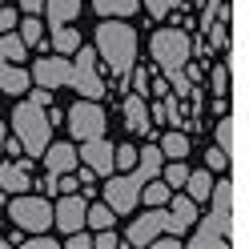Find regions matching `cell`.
Segmentation results:
<instances>
[{
  "label": "cell",
  "instance_id": "obj_26",
  "mask_svg": "<svg viewBox=\"0 0 249 249\" xmlns=\"http://www.w3.org/2000/svg\"><path fill=\"white\" fill-rule=\"evenodd\" d=\"M24 53H28V44L17 36V33H0V60H24Z\"/></svg>",
  "mask_w": 249,
  "mask_h": 249
},
{
  "label": "cell",
  "instance_id": "obj_33",
  "mask_svg": "<svg viewBox=\"0 0 249 249\" xmlns=\"http://www.w3.org/2000/svg\"><path fill=\"white\" fill-rule=\"evenodd\" d=\"M36 189H40V197H60V177L56 173H49V169H44V177L40 181H33Z\"/></svg>",
  "mask_w": 249,
  "mask_h": 249
},
{
  "label": "cell",
  "instance_id": "obj_22",
  "mask_svg": "<svg viewBox=\"0 0 249 249\" xmlns=\"http://www.w3.org/2000/svg\"><path fill=\"white\" fill-rule=\"evenodd\" d=\"M157 149L165 153V161H169V157H189V133H185V129L165 133L161 141H157Z\"/></svg>",
  "mask_w": 249,
  "mask_h": 249
},
{
  "label": "cell",
  "instance_id": "obj_19",
  "mask_svg": "<svg viewBox=\"0 0 249 249\" xmlns=\"http://www.w3.org/2000/svg\"><path fill=\"white\" fill-rule=\"evenodd\" d=\"M169 213H173L177 221H181V229L189 233V229H193V221L201 217V205H197L189 193H177V197H169Z\"/></svg>",
  "mask_w": 249,
  "mask_h": 249
},
{
  "label": "cell",
  "instance_id": "obj_21",
  "mask_svg": "<svg viewBox=\"0 0 249 249\" xmlns=\"http://www.w3.org/2000/svg\"><path fill=\"white\" fill-rule=\"evenodd\" d=\"M137 8H141V0H92V12L97 17H124L129 20Z\"/></svg>",
  "mask_w": 249,
  "mask_h": 249
},
{
  "label": "cell",
  "instance_id": "obj_6",
  "mask_svg": "<svg viewBox=\"0 0 249 249\" xmlns=\"http://www.w3.org/2000/svg\"><path fill=\"white\" fill-rule=\"evenodd\" d=\"M157 233H173V237H185V229H181V221L173 213H169V205H149L141 217H133L129 221V229H124V241L129 245H149Z\"/></svg>",
  "mask_w": 249,
  "mask_h": 249
},
{
  "label": "cell",
  "instance_id": "obj_13",
  "mask_svg": "<svg viewBox=\"0 0 249 249\" xmlns=\"http://www.w3.org/2000/svg\"><path fill=\"white\" fill-rule=\"evenodd\" d=\"M197 233L189 237V249H229V229L217 221L213 213H205V217H197Z\"/></svg>",
  "mask_w": 249,
  "mask_h": 249
},
{
  "label": "cell",
  "instance_id": "obj_14",
  "mask_svg": "<svg viewBox=\"0 0 249 249\" xmlns=\"http://www.w3.org/2000/svg\"><path fill=\"white\" fill-rule=\"evenodd\" d=\"M124 108V129L137 133V137H149L153 133V117H149V97H141V92H133V97L121 101Z\"/></svg>",
  "mask_w": 249,
  "mask_h": 249
},
{
  "label": "cell",
  "instance_id": "obj_2",
  "mask_svg": "<svg viewBox=\"0 0 249 249\" xmlns=\"http://www.w3.org/2000/svg\"><path fill=\"white\" fill-rule=\"evenodd\" d=\"M137 28L124 24V17H105V24H97V56L108 65L113 85L124 89L129 85V72L137 65Z\"/></svg>",
  "mask_w": 249,
  "mask_h": 249
},
{
  "label": "cell",
  "instance_id": "obj_7",
  "mask_svg": "<svg viewBox=\"0 0 249 249\" xmlns=\"http://www.w3.org/2000/svg\"><path fill=\"white\" fill-rule=\"evenodd\" d=\"M69 89H76V92L89 97V101H101L105 92H108L105 76L97 72V53H92L89 44H81V49L72 53V85H69Z\"/></svg>",
  "mask_w": 249,
  "mask_h": 249
},
{
  "label": "cell",
  "instance_id": "obj_5",
  "mask_svg": "<svg viewBox=\"0 0 249 249\" xmlns=\"http://www.w3.org/2000/svg\"><path fill=\"white\" fill-rule=\"evenodd\" d=\"M8 221L24 233H49L53 229V205L40 193H12L8 201Z\"/></svg>",
  "mask_w": 249,
  "mask_h": 249
},
{
  "label": "cell",
  "instance_id": "obj_40",
  "mask_svg": "<svg viewBox=\"0 0 249 249\" xmlns=\"http://www.w3.org/2000/svg\"><path fill=\"white\" fill-rule=\"evenodd\" d=\"M149 92H153V97H165V92H169V81H161V76L153 81V76H149Z\"/></svg>",
  "mask_w": 249,
  "mask_h": 249
},
{
  "label": "cell",
  "instance_id": "obj_43",
  "mask_svg": "<svg viewBox=\"0 0 249 249\" xmlns=\"http://www.w3.org/2000/svg\"><path fill=\"white\" fill-rule=\"evenodd\" d=\"M4 137H8V124H4V121H0V145H4Z\"/></svg>",
  "mask_w": 249,
  "mask_h": 249
},
{
  "label": "cell",
  "instance_id": "obj_1",
  "mask_svg": "<svg viewBox=\"0 0 249 249\" xmlns=\"http://www.w3.org/2000/svg\"><path fill=\"white\" fill-rule=\"evenodd\" d=\"M161 161H165V153L157 145H145V149H137V165L133 169H124L121 177L108 173V181L101 185L105 189V205L113 209L117 217H129L137 205H141V185L149 177H157L161 173Z\"/></svg>",
  "mask_w": 249,
  "mask_h": 249
},
{
  "label": "cell",
  "instance_id": "obj_28",
  "mask_svg": "<svg viewBox=\"0 0 249 249\" xmlns=\"http://www.w3.org/2000/svg\"><path fill=\"white\" fill-rule=\"evenodd\" d=\"M209 89H213V97H229V92H233V72H229V65H213V69H209Z\"/></svg>",
  "mask_w": 249,
  "mask_h": 249
},
{
  "label": "cell",
  "instance_id": "obj_42",
  "mask_svg": "<svg viewBox=\"0 0 249 249\" xmlns=\"http://www.w3.org/2000/svg\"><path fill=\"white\" fill-rule=\"evenodd\" d=\"M44 0H20V12H40Z\"/></svg>",
  "mask_w": 249,
  "mask_h": 249
},
{
  "label": "cell",
  "instance_id": "obj_18",
  "mask_svg": "<svg viewBox=\"0 0 249 249\" xmlns=\"http://www.w3.org/2000/svg\"><path fill=\"white\" fill-rule=\"evenodd\" d=\"M40 12L49 17V20H44L49 28H56V24H72L76 17H81V0H44Z\"/></svg>",
  "mask_w": 249,
  "mask_h": 249
},
{
  "label": "cell",
  "instance_id": "obj_34",
  "mask_svg": "<svg viewBox=\"0 0 249 249\" xmlns=\"http://www.w3.org/2000/svg\"><path fill=\"white\" fill-rule=\"evenodd\" d=\"M20 245H28V249H60V241L49 237V233H24Z\"/></svg>",
  "mask_w": 249,
  "mask_h": 249
},
{
  "label": "cell",
  "instance_id": "obj_25",
  "mask_svg": "<svg viewBox=\"0 0 249 249\" xmlns=\"http://www.w3.org/2000/svg\"><path fill=\"white\" fill-rule=\"evenodd\" d=\"M17 28H20L17 36H20L24 44H28V49H33V44H36V40L44 36V20H40V12H24V17L17 20Z\"/></svg>",
  "mask_w": 249,
  "mask_h": 249
},
{
  "label": "cell",
  "instance_id": "obj_37",
  "mask_svg": "<svg viewBox=\"0 0 249 249\" xmlns=\"http://www.w3.org/2000/svg\"><path fill=\"white\" fill-rule=\"evenodd\" d=\"M17 20H20V8H4V4H0V33H12Z\"/></svg>",
  "mask_w": 249,
  "mask_h": 249
},
{
  "label": "cell",
  "instance_id": "obj_30",
  "mask_svg": "<svg viewBox=\"0 0 249 249\" xmlns=\"http://www.w3.org/2000/svg\"><path fill=\"white\" fill-rule=\"evenodd\" d=\"M141 8L153 20H165V17H173V12L181 8V0H141Z\"/></svg>",
  "mask_w": 249,
  "mask_h": 249
},
{
  "label": "cell",
  "instance_id": "obj_11",
  "mask_svg": "<svg viewBox=\"0 0 249 249\" xmlns=\"http://www.w3.org/2000/svg\"><path fill=\"white\" fill-rule=\"evenodd\" d=\"M33 85L69 89V85H72V60H69V56H40L36 65H33Z\"/></svg>",
  "mask_w": 249,
  "mask_h": 249
},
{
  "label": "cell",
  "instance_id": "obj_10",
  "mask_svg": "<svg viewBox=\"0 0 249 249\" xmlns=\"http://www.w3.org/2000/svg\"><path fill=\"white\" fill-rule=\"evenodd\" d=\"M85 205H89L85 193H60V201L53 205V225L60 229V237L72 229H85Z\"/></svg>",
  "mask_w": 249,
  "mask_h": 249
},
{
  "label": "cell",
  "instance_id": "obj_41",
  "mask_svg": "<svg viewBox=\"0 0 249 249\" xmlns=\"http://www.w3.org/2000/svg\"><path fill=\"white\" fill-rule=\"evenodd\" d=\"M213 113H217V117L229 113V97H213Z\"/></svg>",
  "mask_w": 249,
  "mask_h": 249
},
{
  "label": "cell",
  "instance_id": "obj_16",
  "mask_svg": "<svg viewBox=\"0 0 249 249\" xmlns=\"http://www.w3.org/2000/svg\"><path fill=\"white\" fill-rule=\"evenodd\" d=\"M28 85H33V72L28 69H20L17 60H0V92L20 97V92H28Z\"/></svg>",
  "mask_w": 249,
  "mask_h": 249
},
{
  "label": "cell",
  "instance_id": "obj_3",
  "mask_svg": "<svg viewBox=\"0 0 249 249\" xmlns=\"http://www.w3.org/2000/svg\"><path fill=\"white\" fill-rule=\"evenodd\" d=\"M8 124H12V137L20 141V149L28 153V157H40L44 145L53 141V121H49V113H44L36 101H20L17 108H12Z\"/></svg>",
  "mask_w": 249,
  "mask_h": 249
},
{
  "label": "cell",
  "instance_id": "obj_8",
  "mask_svg": "<svg viewBox=\"0 0 249 249\" xmlns=\"http://www.w3.org/2000/svg\"><path fill=\"white\" fill-rule=\"evenodd\" d=\"M65 117H69V133L76 137V141L101 137V133L108 129V113L101 108V101H89V97H81V101H76Z\"/></svg>",
  "mask_w": 249,
  "mask_h": 249
},
{
  "label": "cell",
  "instance_id": "obj_12",
  "mask_svg": "<svg viewBox=\"0 0 249 249\" xmlns=\"http://www.w3.org/2000/svg\"><path fill=\"white\" fill-rule=\"evenodd\" d=\"M0 189H4L8 197L33 189V157H28V161H20V157L0 161Z\"/></svg>",
  "mask_w": 249,
  "mask_h": 249
},
{
  "label": "cell",
  "instance_id": "obj_38",
  "mask_svg": "<svg viewBox=\"0 0 249 249\" xmlns=\"http://www.w3.org/2000/svg\"><path fill=\"white\" fill-rule=\"evenodd\" d=\"M76 189H81V181L72 173H60V193H76Z\"/></svg>",
  "mask_w": 249,
  "mask_h": 249
},
{
  "label": "cell",
  "instance_id": "obj_44",
  "mask_svg": "<svg viewBox=\"0 0 249 249\" xmlns=\"http://www.w3.org/2000/svg\"><path fill=\"white\" fill-rule=\"evenodd\" d=\"M4 197H8V193H4V189H0V205H4Z\"/></svg>",
  "mask_w": 249,
  "mask_h": 249
},
{
  "label": "cell",
  "instance_id": "obj_31",
  "mask_svg": "<svg viewBox=\"0 0 249 249\" xmlns=\"http://www.w3.org/2000/svg\"><path fill=\"white\" fill-rule=\"evenodd\" d=\"M113 165L121 169V173H124V169H133V165H137V149H133L129 141H121V145L113 149Z\"/></svg>",
  "mask_w": 249,
  "mask_h": 249
},
{
  "label": "cell",
  "instance_id": "obj_35",
  "mask_svg": "<svg viewBox=\"0 0 249 249\" xmlns=\"http://www.w3.org/2000/svg\"><path fill=\"white\" fill-rule=\"evenodd\" d=\"M65 245H69V249H92V233L72 229V233H65Z\"/></svg>",
  "mask_w": 249,
  "mask_h": 249
},
{
  "label": "cell",
  "instance_id": "obj_9",
  "mask_svg": "<svg viewBox=\"0 0 249 249\" xmlns=\"http://www.w3.org/2000/svg\"><path fill=\"white\" fill-rule=\"evenodd\" d=\"M113 141L101 133V137H89V141H81V149H76V157H81V165H89L97 177H108V173H117V165H113Z\"/></svg>",
  "mask_w": 249,
  "mask_h": 249
},
{
  "label": "cell",
  "instance_id": "obj_39",
  "mask_svg": "<svg viewBox=\"0 0 249 249\" xmlns=\"http://www.w3.org/2000/svg\"><path fill=\"white\" fill-rule=\"evenodd\" d=\"M181 72H185V76H189V81H193V85L201 81V76H205V69H201V65H189V60H185V65H181Z\"/></svg>",
  "mask_w": 249,
  "mask_h": 249
},
{
  "label": "cell",
  "instance_id": "obj_23",
  "mask_svg": "<svg viewBox=\"0 0 249 249\" xmlns=\"http://www.w3.org/2000/svg\"><path fill=\"white\" fill-rule=\"evenodd\" d=\"M209 185H213V173H209V169H189V177H185V193L201 205V201L209 197Z\"/></svg>",
  "mask_w": 249,
  "mask_h": 249
},
{
  "label": "cell",
  "instance_id": "obj_17",
  "mask_svg": "<svg viewBox=\"0 0 249 249\" xmlns=\"http://www.w3.org/2000/svg\"><path fill=\"white\" fill-rule=\"evenodd\" d=\"M217 149H221L229 161H237V149H241V129H237V117H233V113H221V121H217Z\"/></svg>",
  "mask_w": 249,
  "mask_h": 249
},
{
  "label": "cell",
  "instance_id": "obj_20",
  "mask_svg": "<svg viewBox=\"0 0 249 249\" xmlns=\"http://www.w3.org/2000/svg\"><path fill=\"white\" fill-rule=\"evenodd\" d=\"M81 44H85V40H81V33H76L72 24H56V28H53V40H49V49H56L60 56H72L76 49H81Z\"/></svg>",
  "mask_w": 249,
  "mask_h": 249
},
{
  "label": "cell",
  "instance_id": "obj_29",
  "mask_svg": "<svg viewBox=\"0 0 249 249\" xmlns=\"http://www.w3.org/2000/svg\"><path fill=\"white\" fill-rule=\"evenodd\" d=\"M113 221H117V213L108 205H85V225L89 229H108Z\"/></svg>",
  "mask_w": 249,
  "mask_h": 249
},
{
  "label": "cell",
  "instance_id": "obj_24",
  "mask_svg": "<svg viewBox=\"0 0 249 249\" xmlns=\"http://www.w3.org/2000/svg\"><path fill=\"white\" fill-rule=\"evenodd\" d=\"M169 197H173V189L161 181V173L141 185V201H145V205H169Z\"/></svg>",
  "mask_w": 249,
  "mask_h": 249
},
{
  "label": "cell",
  "instance_id": "obj_32",
  "mask_svg": "<svg viewBox=\"0 0 249 249\" xmlns=\"http://www.w3.org/2000/svg\"><path fill=\"white\" fill-rule=\"evenodd\" d=\"M121 245V237L113 233V225L108 229H92V249H117Z\"/></svg>",
  "mask_w": 249,
  "mask_h": 249
},
{
  "label": "cell",
  "instance_id": "obj_27",
  "mask_svg": "<svg viewBox=\"0 0 249 249\" xmlns=\"http://www.w3.org/2000/svg\"><path fill=\"white\" fill-rule=\"evenodd\" d=\"M205 28H209V49H217V53H229V49H233V40H229V20H217V17H213Z\"/></svg>",
  "mask_w": 249,
  "mask_h": 249
},
{
  "label": "cell",
  "instance_id": "obj_36",
  "mask_svg": "<svg viewBox=\"0 0 249 249\" xmlns=\"http://www.w3.org/2000/svg\"><path fill=\"white\" fill-rule=\"evenodd\" d=\"M205 165H209V173H225V165H229V157H225V153H221V149L213 145V149L205 153Z\"/></svg>",
  "mask_w": 249,
  "mask_h": 249
},
{
  "label": "cell",
  "instance_id": "obj_4",
  "mask_svg": "<svg viewBox=\"0 0 249 249\" xmlns=\"http://www.w3.org/2000/svg\"><path fill=\"white\" fill-rule=\"evenodd\" d=\"M149 53H153V60H157V69L165 72V76H173V72H181V65L193 56V40H189V33L185 28H157L153 33V40H149Z\"/></svg>",
  "mask_w": 249,
  "mask_h": 249
},
{
  "label": "cell",
  "instance_id": "obj_15",
  "mask_svg": "<svg viewBox=\"0 0 249 249\" xmlns=\"http://www.w3.org/2000/svg\"><path fill=\"white\" fill-rule=\"evenodd\" d=\"M40 157H44V169L56 173V177H60V173H72V169L81 165V157H76V149H72L69 141H49Z\"/></svg>",
  "mask_w": 249,
  "mask_h": 249
}]
</instances>
